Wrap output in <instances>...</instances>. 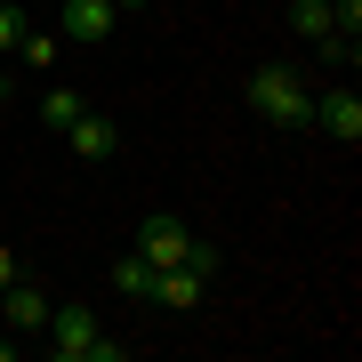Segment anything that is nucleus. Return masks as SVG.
I'll list each match as a JSON object with an SVG mask.
<instances>
[{
    "label": "nucleus",
    "mask_w": 362,
    "mask_h": 362,
    "mask_svg": "<svg viewBox=\"0 0 362 362\" xmlns=\"http://www.w3.org/2000/svg\"><path fill=\"white\" fill-rule=\"evenodd\" d=\"M40 330H49V354L57 362H121V338H105L89 306H49Z\"/></svg>",
    "instance_id": "nucleus-1"
},
{
    "label": "nucleus",
    "mask_w": 362,
    "mask_h": 362,
    "mask_svg": "<svg viewBox=\"0 0 362 362\" xmlns=\"http://www.w3.org/2000/svg\"><path fill=\"white\" fill-rule=\"evenodd\" d=\"M250 105H258L274 129H314V97H306V81L290 65H258L250 73Z\"/></svg>",
    "instance_id": "nucleus-2"
},
{
    "label": "nucleus",
    "mask_w": 362,
    "mask_h": 362,
    "mask_svg": "<svg viewBox=\"0 0 362 362\" xmlns=\"http://www.w3.org/2000/svg\"><path fill=\"white\" fill-rule=\"evenodd\" d=\"M185 250H194V226H185V218H145L137 226V258L153 274L161 266H185Z\"/></svg>",
    "instance_id": "nucleus-3"
},
{
    "label": "nucleus",
    "mask_w": 362,
    "mask_h": 362,
    "mask_svg": "<svg viewBox=\"0 0 362 362\" xmlns=\"http://www.w3.org/2000/svg\"><path fill=\"white\" fill-rule=\"evenodd\" d=\"M113 25H121V8H113V0H65V8H57V33L81 40V49L113 40Z\"/></svg>",
    "instance_id": "nucleus-4"
},
{
    "label": "nucleus",
    "mask_w": 362,
    "mask_h": 362,
    "mask_svg": "<svg viewBox=\"0 0 362 362\" xmlns=\"http://www.w3.org/2000/svg\"><path fill=\"white\" fill-rule=\"evenodd\" d=\"M314 129H322L330 145H362V97L354 89H322L314 97Z\"/></svg>",
    "instance_id": "nucleus-5"
},
{
    "label": "nucleus",
    "mask_w": 362,
    "mask_h": 362,
    "mask_svg": "<svg viewBox=\"0 0 362 362\" xmlns=\"http://www.w3.org/2000/svg\"><path fill=\"white\" fill-rule=\"evenodd\" d=\"M202 290H209V274H194V266H161L153 274V306H169V314H194Z\"/></svg>",
    "instance_id": "nucleus-6"
},
{
    "label": "nucleus",
    "mask_w": 362,
    "mask_h": 362,
    "mask_svg": "<svg viewBox=\"0 0 362 362\" xmlns=\"http://www.w3.org/2000/svg\"><path fill=\"white\" fill-rule=\"evenodd\" d=\"M65 137H73V153H81V161H113V153H121V129H113L105 113H73V129H65Z\"/></svg>",
    "instance_id": "nucleus-7"
},
{
    "label": "nucleus",
    "mask_w": 362,
    "mask_h": 362,
    "mask_svg": "<svg viewBox=\"0 0 362 362\" xmlns=\"http://www.w3.org/2000/svg\"><path fill=\"white\" fill-rule=\"evenodd\" d=\"M0 314H8V330H25V338H33L40 322H49V298H40V290L25 282V274H16V282L0 290Z\"/></svg>",
    "instance_id": "nucleus-8"
},
{
    "label": "nucleus",
    "mask_w": 362,
    "mask_h": 362,
    "mask_svg": "<svg viewBox=\"0 0 362 362\" xmlns=\"http://www.w3.org/2000/svg\"><path fill=\"white\" fill-rule=\"evenodd\" d=\"M105 274H113V290H121V298H153V266H145L137 250H129V258H113Z\"/></svg>",
    "instance_id": "nucleus-9"
},
{
    "label": "nucleus",
    "mask_w": 362,
    "mask_h": 362,
    "mask_svg": "<svg viewBox=\"0 0 362 362\" xmlns=\"http://www.w3.org/2000/svg\"><path fill=\"white\" fill-rule=\"evenodd\" d=\"M290 33L322 40V33H330V0H290Z\"/></svg>",
    "instance_id": "nucleus-10"
},
{
    "label": "nucleus",
    "mask_w": 362,
    "mask_h": 362,
    "mask_svg": "<svg viewBox=\"0 0 362 362\" xmlns=\"http://www.w3.org/2000/svg\"><path fill=\"white\" fill-rule=\"evenodd\" d=\"M57 49H65V33H25V40H16V57H25L33 73H49V65H57Z\"/></svg>",
    "instance_id": "nucleus-11"
},
{
    "label": "nucleus",
    "mask_w": 362,
    "mask_h": 362,
    "mask_svg": "<svg viewBox=\"0 0 362 362\" xmlns=\"http://www.w3.org/2000/svg\"><path fill=\"white\" fill-rule=\"evenodd\" d=\"M73 113H81L73 89H49V97H40V121H49V129H73Z\"/></svg>",
    "instance_id": "nucleus-12"
},
{
    "label": "nucleus",
    "mask_w": 362,
    "mask_h": 362,
    "mask_svg": "<svg viewBox=\"0 0 362 362\" xmlns=\"http://www.w3.org/2000/svg\"><path fill=\"white\" fill-rule=\"evenodd\" d=\"M16 40H25V8H8V0H0V57H16Z\"/></svg>",
    "instance_id": "nucleus-13"
},
{
    "label": "nucleus",
    "mask_w": 362,
    "mask_h": 362,
    "mask_svg": "<svg viewBox=\"0 0 362 362\" xmlns=\"http://www.w3.org/2000/svg\"><path fill=\"white\" fill-rule=\"evenodd\" d=\"M16 274H25V266H16V250H8V242H0V290H8V282H16Z\"/></svg>",
    "instance_id": "nucleus-14"
},
{
    "label": "nucleus",
    "mask_w": 362,
    "mask_h": 362,
    "mask_svg": "<svg viewBox=\"0 0 362 362\" xmlns=\"http://www.w3.org/2000/svg\"><path fill=\"white\" fill-rule=\"evenodd\" d=\"M113 8H121V16H129V8H145V0H113Z\"/></svg>",
    "instance_id": "nucleus-15"
}]
</instances>
